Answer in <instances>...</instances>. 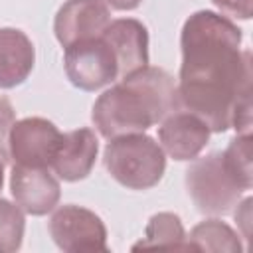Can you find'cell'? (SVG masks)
<instances>
[{
  "label": "cell",
  "instance_id": "cell-9",
  "mask_svg": "<svg viewBox=\"0 0 253 253\" xmlns=\"http://www.w3.org/2000/svg\"><path fill=\"white\" fill-rule=\"evenodd\" d=\"M10 192L22 211L32 215H45L59 202V182L42 166L14 164L10 174Z\"/></svg>",
  "mask_w": 253,
  "mask_h": 253
},
{
  "label": "cell",
  "instance_id": "cell-2",
  "mask_svg": "<svg viewBox=\"0 0 253 253\" xmlns=\"http://www.w3.org/2000/svg\"><path fill=\"white\" fill-rule=\"evenodd\" d=\"M178 91L172 75L160 67L144 69L103 91L93 105V125L105 138L144 132L178 111Z\"/></svg>",
  "mask_w": 253,
  "mask_h": 253
},
{
  "label": "cell",
  "instance_id": "cell-11",
  "mask_svg": "<svg viewBox=\"0 0 253 253\" xmlns=\"http://www.w3.org/2000/svg\"><path fill=\"white\" fill-rule=\"evenodd\" d=\"M210 132L211 130L200 117L178 109L160 123L158 140L162 150L174 160H194L206 148Z\"/></svg>",
  "mask_w": 253,
  "mask_h": 253
},
{
  "label": "cell",
  "instance_id": "cell-18",
  "mask_svg": "<svg viewBox=\"0 0 253 253\" xmlns=\"http://www.w3.org/2000/svg\"><path fill=\"white\" fill-rule=\"evenodd\" d=\"M12 125H14V109L6 97H0V158L4 162L10 160L8 136H10Z\"/></svg>",
  "mask_w": 253,
  "mask_h": 253
},
{
  "label": "cell",
  "instance_id": "cell-4",
  "mask_svg": "<svg viewBox=\"0 0 253 253\" xmlns=\"http://www.w3.org/2000/svg\"><path fill=\"white\" fill-rule=\"evenodd\" d=\"M186 188L194 206L210 215L233 211L243 192L225 170L221 152H211L204 158L196 156L186 170Z\"/></svg>",
  "mask_w": 253,
  "mask_h": 253
},
{
  "label": "cell",
  "instance_id": "cell-19",
  "mask_svg": "<svg viewBox=\"0 0 253 253\" xmlns=\"http://www.w3.org/2000/svg\"><path fill=\"white\" fill-rule=\"evenodd\" d=\"M221 12L233 18L249 20L251 18V0H211Z\"/></svg>",
  "mask_w": 253,
  "mask_h": 253
},
{
  "label": "cell",
  "instance_id": "cell-22",
  "mask_svg": "<svg viewBox=\"0 0 253 253\" xmlns=\"http://www.w3.org/2000/svg\"><path fill=\"white\" fill-rule=\"evenodd\" d=\"M2 184H4V160L0 158V190H2Z\"/></svg>",
  "mask_w": 253,
  "mask_h": 253
},
{
  "label": "cell",
  "instance_id": "cell-10",
  "mask_svg": "<svg viewBox=\"0 0 253 253\" xmlns=\"http://www.w3.org/2000/svg\"><path fill=\"white\" fill-rule=\"evenodd\" d=\"M111 22V12L103 0H67L57 10L53 32L57 42L67 47L73 42L97 38Z\"/></svg>",
  "mask_w": 253,
  "mask_h": 253
},
{
  "label": "cell",
  "instance_id": "cell-16",
  "mask_svg": "<svg viewBox=\"0 0 253 253\" xmlns=\"http://www.w3.org/2000/svg\"><path fill=\"white\" fill-rule=\"evenodd\" d=\"M225 170L241 190L253 186V168H251V134H237L221 152Z\"/></svg>",
  "mask_w": 253,
  "mask_h": 253
},
{
  "label": "cell",
  "instance_id": "cell-14",
  "mask_svg": "<svg viewBox=\"0 0 253 253\" xmlns=\"http://www.w3.org/2000/svg\"><path fill=\"white\" fill-rule=\"evenodd\" d=\"M188 249L211 251V253H241L243 245L239 235L221 219L200 221L186 237Z\"/></svg>",
  "mask_w": 253,
  "mask_h": 253
},
{
  "label": "cell",
  "instance_id": "cell-20",
  "mask_svg": "<svg viewBox=\"0 0 253 253\" xmlns=\"http://www.w3.org/2000/svg\"><path fill=\"white\" fill-rule=\"evenodd\" d=\"M251 204L253 200L251 198H245L239 206H237V211H235V219L237 223L241 225V231H243V237L249 239V227H251Z\"/></svg>",
  "mask_w": 253,
  "mask_h": 253
},
{
  "label": "cell",
  "instance_id": "cell-6",
  "mask_svg": "<svg viewBox=\"0 0 253 253\" xmlns=\"http://www.w3.org/2000/svg\"><path fill=\"white\" fill-rule=\"evenodd\" d=\"M49 235L61 251H107V227L103 219L81 206L67 204L53 211Z\"/></svg>",
  "mask_w": 253,
  "mask_h": 253
},
{
  "label": "cell",
  "instance_id": "cell-13",
  "mask_svg": "<svg viewBox=\"0 0 253 253\" xmlns=\"http://www.w3.org/2000/svg\"><path fill=\"white\" fill-rule=\"evenodd\" d=\"M36 51L32 40L16 28H0V89H12L28 79Z\"/></svg>",
  "mask_w": 253,
  "mask_h": 253
},
{
  "label": "cell",
  "instance_id": "cell-15",
  "mask_svg": "<svg viewBox=\"0 0 253 253\" xmlns=\"http://www.w3.org/2000/svg\"><path fill=\"white\" fill-rule=\"evenodd\" d=\"M188 249L186 233L180 217L172 211H160L154 213L144 229V237L132 245V249Z\"/></svg>",
  "mask_w": 253,
  "mask_h": 253
},
{
  "label": "cell",
  "instance_id": "cell-12",
  "mask_svg": "<svg viewBox=\"0 0 253 253\" xmlns=\"http://www.w3.org/2000/svg\"><path fill=\"white\" fill-rule=\"evenodd\" d=\"M99 150V140L91 128H77L61 134V142L51 160L53 172L65 182H77L91 174Z\"/></svg>",
  "mask_w": 253,
  "mask_h": 253
},
{
  "label": "cell",
  "instance_id": "cell-3",
  "mask_svg": "<svg viewBox=\"0 0 253 253\" xmlns=\"http://www.w3.org/2000/svg\"><path fill=\"white\" fill-rule=\"evenodd\" d=\"M107 172L128 190L156 186L166 170L162 146L144 132L123 134L109 140L103 152Z\"/></svg>",
  "mask_w": 253,
  "mask_h": 253
},
{
  "label": "cell",
  "instance_id": "cell-7",
  "mask_svg": "<svg viewBox=\"0 0 253 253\" xmlns=\"http://www.w3.org/2000/svg\"><path fill=\"white\" fill-rule=\"evenodd\" d=\"M59 128L42 117H26L16 121L10 128L8 148L10 158L22 166L49 168L61 142Z\"/></svg>",
  "mask_w": 253,
  "mask_h": 253
},
{
  "label": "cell",
  "instance_id": "cell-8",
  "mask_svg": "<svg viewBox=\"0 0 253 253\" xmlns=\"http://www.w3.org/2000/svg\"><path fill=\"white\" fill-rule=\"evenodd\" d=\"M101 38L109 43L117 59V81L144 69L148 65V32L134 18L111 20Z\"/></svg>",
  "mask_w": 253,
  "mask_h": 253
},
{
  "label": "cell",
  "instance_id": "cell-5",
  "mask_svg": "<svg viewBox=\"0 0 253 253\" xmlns=\"http://www.w3.org/2000/svg\"><path fill=\"white\" fill-rule=\"evenodd\" d=\"M63 65L71 85L83 91H97L117 81V59L109 43L97 36L73 42L65 47Z\"/></svg>",
  "mask_w": 253,
  "mask_h": 253
},
{
  "label": "cell",
  "instance_id": "cell-1",
  "mask_svg": "<svg viewBox=\"0 0 253 253\" xmlns=\"http://www.w3.org/2000/svg\"><path fill=\"white\" fill-rule=\"evenodd\" d=\"M241 40V30L211 10L194 12L182 28L178 105L211 132L251 130V53Z\"/></svg>",
  "mask_w": 253,
  "mask_h": 253
},
{
  "label": "cell",
  "instance_id": "cell-21",
  "mask_svg": "<svg viewBox=\"0 0 253 253\" xmlns=\"http://www.w3.org/2000/svg\"><path fill=\"white\" fill-rule=\"evenodd\" d=\"M105 4H109L115 10H134L140 6L142 0H103Z\"/></svg>",
  "mask_w": 253,
  "mask_h": 253
},
{
  "label": "cell",
  "instance_id": "cell-17",
  "mask_svg": "<svg viewBox=\"0 0 253 253\" xmlns=\"http://www.w3.org/2000/svg\"><path fill=\"white\" fill-rule=\"evenodd\" d=\"M24 211L18 204L0 198V253H14L24 239Z\"/></svg>",
  "mask_w": 253,
  "mask_h": 253
}]
</instances>
